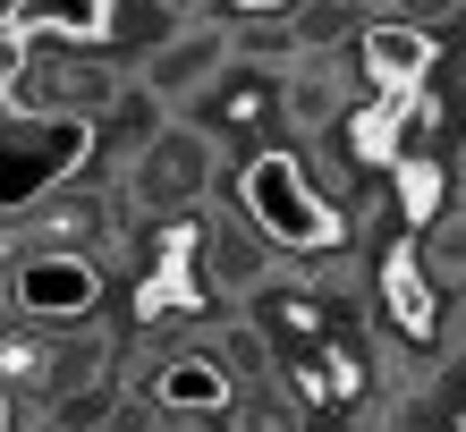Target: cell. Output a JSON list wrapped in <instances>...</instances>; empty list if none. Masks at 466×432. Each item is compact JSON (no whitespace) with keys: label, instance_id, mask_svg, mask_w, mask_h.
I'll list each match as a JSON object with an SVG mask.
<instances>
[{"label":"cell","instance_id":"obj_9","mask_svg":"<svg viewBox=\"0 0 466 432\" xmlns=\"http://www.w3.org/2000/svg\"><path fill=\"white\" fill-rule=\"evenodd\" d=\"M255 237H263V229H255ZM255 237H238V229H204V255H212V280H221V288H246V280L263 272Z\"/></svg>","mask_w":466,"mask_h":432},{"label":"cell","instance_id":"obj_12","mask_svg":"<svg viewBox=\"0 0 466 432\" xmlns=\"http://www.w3.org/2000/svg\"><path fill=\"white\" fill-rule=\"evenodd\" d=\"M458 432H466V424H458Z\"/></svg>","mask_w":466,"mask_h":432},{"label":"cell","instance_id":"obj_4","mask_svg":"<svg viewBox=\"0 0 466 432\" xmlns=\"http://www.w3.org/2000/svg\"><path fill=\"white\" fill-rule=\"evenodd\" d=\"M365 76L381 94H416L424 85V68H432V35L424 25H407V17H381V25H365Z\"/></svg>","mask_w":466,"mask_h":432},{"label":"cell","instance_id":"obj_11","mask_svg":"<svg viewBox=\"0 0 466 432\" xmlns=\"http://www.w3.org/2000/svg\"><path fill=\"white\" fill-rule=\"evenodd\" d=\"M229 9H246V17H271V9H289V0H229Z\"/></svg>","mask_w":466,"mask_h":432},{"label":"cell","instance_id":"obj_8","mask_svg":"<svg viewBox=\"0 0 466 432\" xmlns=\"http://www.w3.org/2000/svg\"><path fill=\"white\" fill-rule=\"evenodd\" d=\"M153 398H161V407H178V416H212V407H229V373L212 365V357H178L153 382Z\"/></svg>","mask_w":466,"mask_h":432},{"label":"cell","instance_id":"obj_10","mask_svg":"<svg viewBox=\"0 0 466 432\" xmlns=\"http://www.w3.org/2000/svg\"><path fill=\"white\" fill-rule=\"evenodd\" d=\"M399 204H407V221H432L441 212V170L432 161H399Z\"/></svg>","mask_w":466,"mask_h":432},{"label":"cell","instance_id":"obj_3","mask_svg":"<svg viewBox=\"0 0 466 432\" xmlns=\"http://www.w3.org/2000/svg\"><path fill=\"white\" fill-rule=\"evenodd\" d=\"M94 296H102V272L86 255H68V246H51V255H25L17 263V306L25 314H43V322H76V314H94Z\"/></svg>","mask_w":466,"mask_h":432},{"label":"cell","instance_id":"obj_5","mask_svg":"<svg viewBox=\"0 0 466 432\" xmlns=\"http://www.w3.org/2000/svg\"><path fill=\"white\" fill-rule=\"evenodd\" d=\"M212 76H221V35H212V25H187V35H170L145 60V94L153 102H178V94L212 85Z\"/></svg>","mask_w":466,"mask_h":432},{"label":"cell","instance_id":"obj_1","mask_svg":"<svg viewBox=\"0 0 466 432\" xmlns=\"http://www.w3.org/2000/svg\"><path fill=\"white\" fill-rule=\"evenodd\" d=\"M246 221L263 229V246H289V255H322V246H339V212L314 196V178H306V161L297 153H255L246 161Z\"/></svg>","mask_w":466,"mask_h":432},{"label":"cell","instance_id":"obj_2","mask_svg":"<svg viewBox=\"0 0 466 432\" xmlns=\"http://www.w3.org/2000/svg\"><path fill=\"white\" fill-rule=\"evenodd\" d=\"M204 186H212V136H196V127H153L145 153H136V170H127L136 212H178V204H196Z\"/></svg>","mask_w":466,"mask_h":432},{"label":"cell","instance_id":"obj_7","mask_svg":"<svg viewBox=\"0 0 466 432\" xmlns=\"http://www.w3.org/2000/svg\"><path fill=\"white\" fill-rule=\"evenodd\" d=\"M381 314H390L407 339H432V280H424L416 246H390V255H381Z\"/></svg>","mask_w":466,"mask_h":432},{"label":"cell","instance_id":"obj_6","mask_svg":"<svg viewBox=\"0 0 466 432\" xmlns=\"http://www.w3.org/2000/svg\"><path fill=\"white\" fill-rule=\"evenodd\" d=\"M0 25L9 35H60V43H102L111 35V0H9L0 9Z\"/></svg>","mask_w":466,"mask_h":432}]
</instances>
